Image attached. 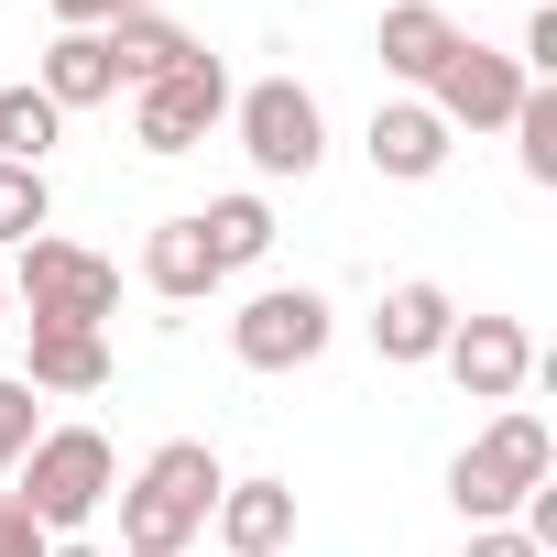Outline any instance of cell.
<instances>
[{
	"label": "cell",
	"mask_w": 557,
	"mask_h": 557,
	"mask_svg": "<svg viewBox=\"0 0 557 557\" xmlns=\"http://www.w3.org/2000/svg\"><path fill=\"white\" fill-rule=\"evenodd\" d=\"M448 329H459V307H448V285H383V307H372V350L394 361V372H416V361H437L448 350Z\"/></svg>",
	"instance_id": "obj_10"
},
{
	"label": "cell",
	"mask_w": 557,
	"mask_h": 557,
	"mask_svg": "<svg viewBox=\"0 0 557 557\" xmlns=\"http://www.w3.org/2000/svg\"><path fill=\"white\" fill-rule=\"evenodd\" d=\"M23 383H34V394H99V383H110V329H34Z\"/></svg>",
	"instance_id": "obj_15"
},
{
	"label": "cell",
	"mask_w": 557,
	"mask_h": 557,
	"mask_svg": "<svg viewBox=\"0 0 557 557\" xmlns=\"http://www.w3.org/2000/svg\"><path fill=\"white\" fill-rule=\"evenodd\" d=\"M524 77H557V0H535V23H524Z\"/></svg>",
	"instance_id": "obj_23"
},
{
	"label": "cell",
	"mask_w": 557,
	"mask_h": 557,
	"mask_svg": "<svg viewBox=\"0 0 557 557\" xmlns=\"http://www.w3.org/2000/svg\"><path fill=\"white\" fill-rule=\"evenodd\" d=\"M459 557H546V546H535L524 524H470V546H459Z\"/></svg>",
	"instance_id": "obj_25"
},
{
	"label": "cell",
	"mask_w": 557,
	"mask_h": 557,
	"mask_svg": "<svg viewBox=\"0 0 557 557\" xmlns=\"http://www.w3.org/2000/svg\"><path fill=\"white\" fill-rule=\"evenodd\" d=\"M372 55H383V77H405V88L426 99V77L459 55V23L437 12V0H394V12H383V34H372Z\"/></svg>",
	"instance_id": "obj_13"
},
{
	"label": "cell",
	"mask_w": 557,
	"mask_h": 557,
	"mask_svg": "<svg viewBox=\"0 0 557 557\" xmlns=\"http://www.w3.org/2000/svg\"><path fill=\"white\" fill-rule=\"evenodd\" d=\"M197 230H208L219 285H230V273H251V262L273 251V208H262V197H208V208H197Z\"/></svg>",
	"instance_id": "obj_18"
},
{
	"label": "cell",
	"mask_w": 557,
	"mask_h": 557,
	"mask_svg": "<svg viewBox=\"0 0 557 557\" xmlns=\"http://www.w3.org/2000/svg\"><path fill=\"white\" fill-rule=\"evenodd\" d=\"M12 296L34 307V329H110L121 318V262L88 240H23Z\"/></svg>",
	"instance_id": "obj_4"
},
{
	"label": "cell",
	"mask_w": 557,
	"mask_h": 557,
	"mask_svg": "<svg viewBox=\"0 0 557 557\" xmlns=\"http://www.w3.org/2000/svg\"><path fill=\"white\" fill-rule=\"evenodd\" d=\"M45 219H55L45 164H0V240H45Z\"/></svg>",
	"instance_id": "obj_21"
},
{
	"label": "cell",
	"mask_w": 557,
	"mask_h": 557,
	"mask_svg": "<svg viewBox=\"0 0 557 557\" xmlns=\"http://www.w3.org/2000/svg\"><path fill=\"white\" fill-rule=\"evenodd\" d=\"M45 557H110V546H88V535H55V546H45Z\"/></svg>",
	"instance_id": "obj_27"
},
{
	"label": "cell",
	"mask_w": 557,
	"mask_h": 557,
	"mask_svg": "<svg viewBox=\"0 0 557 557\" xmlns=\"http://www.w3.org/2000/svg\"><path fill=\"white\" fill-rule=\"evenodd\" d=\"M329 339H339V307H329L318 285H262V296L230 318V350H240V372H307Z\"/></svg>",
	"instance_id": "obj_6"
},
{
	"label": "cell",
	"mask_w": 557,
	"mask_h": 557,
	"mask_svg": "<svg viewBox=\"0 0 557 557\" xmlns=\"http://www.w3.org/2000/svg\"><path fill=\"white\" fill-rule=\"evenodd\" d=\"M219 492H230L219 448H208V437H164V448L110 492V503H121V557H186V546L208 535Z\"/></svg>",
	"instance_id": "obj_1"
},
{
	"label": "cell",
	"mask_w": 557,
	"mask_h": 557,
	"mask_svg": "<svg viewBox=\"0 0 557 557\" xmlns=\"http://www.w3.org/2000/svg\"><path fill=\"white\" fill-rule=\"evenodd\" d=\"M219 121H230V66H219L208 45H197L175 77L132 88V143H143V153H197Z\"/></svg>",
	"instance_id": "obj_7"
},
{
	"label": "cell",
	"mask_w": 557,
	"mask_h": 557,
	"mask_svg": "<svg viewBox=\"0 0 557 557\" xmlns=\"http://www.w3.org/2000/svg\"><path fill=\"white\" fill-rule=\"evenodd\" d=\"M66 143V110L45 88H0V164H45Z\"/></svg>",
	"instance_id": "obj_19"
},
{
	"label": "cell",
	"mask_w": 557,
	"mask_h": 557,
	"mask_svg": "<svg viewBox=\"0 0 557 557\" xmlns=\"http://www.w3.org/2000/svg\"><path fill=\"white\" fill-rule=\"evenodd\" d=\"M230 121H240L251 175H318V164H329V121H318V99H307L296 77H251V88L230 99Z\"/></svg>",
	"instance_id": "obj_5"
},
{
	"label": "cell",
	"mask_w": 557,
	"mask_h": 557,
	"mask_svg": "<svg viewBox=\"0 0 557 557\" xmlns=\"http://www.w3.org/2000/svg\"><path fill=\"white\" fill-rule=\"evenodd\" d=\"M143 285H153L164 307H197V296H219V262H208V230H197V208H186V219H164V230L143 240Z\"/></svg>",
	"instance_id": "obj_14"
},
{
	"label": "cell",
	"mask_w": 557,
	"mask_h": 557,
	"mask_svg": "<svg viewBox=\"0 0 557 557\" xmlns=\"http://www.w3.org/2000/svg\"><path fill=\"white\" fill-rule=\"evenodd\" d=\"M55 110H99V99H121V66H110V34H55L45 45V77H34Z\"/></svg>",
	"instance_id": "obj_16"
},
{
	"label": "cell",
	"mask_w": 557,
	"mask_h": 557,
	"mask_svg": "<svg viewBox=\"0 0 557 557\" xmlns=\"http://www.w3.org/2000/svg\"><path fill=\"white\" fill-rule=\"evenodd\" d=\"M546 470H557V437H546V416H524V405H503L459 459H448V503H459V524H503L524 492H546Z\"/></svg>",
	"instance_id": "obj_2"
},
{
	"label": "cell",
	"mask_w": 557,
	"mask_h": 557,
	"mask_svg": "<svg viewBox=\"0 0 557 557\" xmlns=\"http://www.w3.org/2000/svg\"><path fill=\"white\" fill-rule=\"evenodd\" d=\"M186 55H197V34L164 23V12H121V23H110V66H121V88H153V77H175Z\"/></svg>",
	"instance_id": "obj_17"
},
{
	"label": "cell",
	"mask_w": 557,
	"mask_h": 557,
	"mask_svg": "<svg viewBox=\"0 0 557 557\" xmlns=\"http://www.w3.org/2000/svg\"><path fill=\"white\" fill-rule=\"evenodd\" d=\"M448 121L426 110V99H383L372 110V132H361V153H372V175H394V186H426L437 164H448Z\"/></svg>",
	"instance_id": "obj_11"
},
{
	"label": "cell",
	"mask_w": 557,
	"mask_h": 557,
	"mask_svg": "<svg viewBox=\"0 0 557 557\" xmlns=\"http://www.w3.org/2000/svg\"><path fill=\"white\" fill-rule=\"evenodd\" d=\"M45 546H55V535H45V524L12 503V492H0V557H45Z\"/></svg>",
	"instance_id": "obj_24"
},
{
	"label": "cell",
	"mask_w": 557,
	"mask_h": 557,
	"mask_svg": "<svg viewBox=\"0 0 557 557\" xmlns=\"http://www.w3.org/2000/svg\"><path fill=\"white\" fill-rule=\"evenodd\" d=\"M524 88H535V77H524L513 55H492V45H470V34H459V55L426 77V110H437L448 132H503Z\"/></svg>",
	"instance_id": "obj_8"
},
{
	"label": "cell",
	"mask_w": 557,
	"mask_h": 557,
	"mask_svg": "<svg viewBox=\"0 0 557 557\" xmlns=\"http://www.w3.org/2000/svg\"><path fill=\"white\" fill-rule=\"evenodd\" d=\"M110 492H121V459H110L99 426H45V437L23 448V470H12V503H23L45 535H77L88 513H110Z\"/></svg>",
	"instance_id": "obj_3"
},
{
	"label": "cell",
	"mask_w": 557,
	"mask_h": 557,
	"mask_svg": "<svg viewBox=\"0 0 557 557\" xmlns=\"http://www.w3.org/2000/svg\"><path fill=\"white\" fill-rule=\"evenodd\" d=\"M0 307H12V273H0Z\"/></svg>",
	"instance_id": "obj_28"
},
{
	"label": "cell",
	"mask_w": 557,
	"mask_h": 557,
	"mask_svg": "<svg viewBox=\"0 0 557 557\" xmlns=\"http://www.w3.org/2000/svg\"><path fill=\"white\" fill-rule=\"evenodd\" d=\"M45 437V394L23 383V372H0V481H12L23 470V448Z\"/></svg>",
	"instance_id": "obj_22"
},
{
	"label": "cell",
	"mask_w": 557,
	"mask_h": 557,
	"mask_svg": "<svg viewBox=\"0 0 557 557\" xmlns=\"http://www.w3.org/2000/svg\"><path fill=\"white\" fill-rule=\"evenodd\" d=\"M513 143H524V175L535 186H557V77H535L524 99H513V121H503Z\"/></svg>",
	"instance_id": "obj_20"
},
{
	"label": "cell",
	"mask_w": 557,
	"mask_h": 557,
	"mask_svg": "<svg viewBox=\"0 0 557 557\" xmlns=\"http://www.w3.org/2000/svg\"><path fill=\"white\" fill-rule=\"evenodd\" d=\"M437 361H448V383H459L470 405H513V394L535 383V339H524V318H459Z\"/></svg>",
	"instance_id": "obj_9"
},
{
	"label": "cell",
	"mask_w": 557,
	"mask_h": 557,
	"mask_svg": "<svg viewBox=\"0 0 557 557\" xmlns=\"http://www.w3.org/2000/svg\"><path fill=\"white\" fill-rule=\"evenodd\" d=\"M121 12H143V0H55V23H66V34H110Z\"/></svg>",
	"instance_id": "obj_26"
},
{
	"label": "cell",
	"mask_w": 557,
	"mask_h": 557,
	"mask_svg": "<svg viewBox=\"0 0 557 557\" xmlns=\"http://www.w3.org/2000/svg\"><path fill=\"white\" fill-rule=\"evenodd\" d=\"M208 524H219L230 557H285L296 546V481H230Z\"/></svg>",
	"instance_id": "obj_12"
}]
</instances>
